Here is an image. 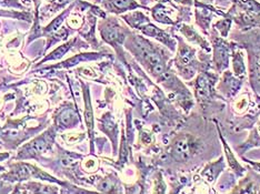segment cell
<instances>
[{
  "instance_id": "cell-1",
  "label": "cell",
  "mask_w": 260,
  "mask_h": 194,
  "mask_svg": "<svg viewBox=\"0 0 260 194\" xmlns=\"http://www.w3.org/2000/svg\"><path fill=\"white\" fill-rule=\"evenodd\" d=\"M175 156L180 160H187L190 156V144L187 139H180L175 143Z\"/></svg>"
},
{
  "instance_id": "cell-2",
  "label": "cell",
  "mask_w": 260,
  "mask_h": 194,
  "mask_svg": "<svg viewBox=\"0 0 260 194\" xmlns=\"http://www.w3.org/2000/svg\"><path fill=\"white\" fill-rule=\"evenodd\" d=\"M111 3H113V6L116 8V9L119 10L128 9V8L133 7L135 5L134 0H113Z\"/></svg>"
},
{
  "instance_id": "cell-3",
  "label": "cell",
  "mask_w": 260,
  "mask_h": 194,
  "mask_svg": "<svg viewBox=\"0 0 260 194\" xmlns=\"http://www.w3.org/2000/svg\"><path fill=\"white\" fill-rule=\"evenodd\" d=\"M46 146H47V141L43 138H40L38 139V140L33 142V144H31V149H33V151L39 153V152H42L43 150L46 149Z\"/></svg>"
},
{
  "instance_id": "cell-4",
  "label": "cell",
  "mask_w": 260,
  "mask_h": 194,
  "mask_svg": "<svg viewBox=\"0 0 260 194\" xmlns=\"http://www.w3.org/2000/svg\"><path fill=\"white\" fill-rule=\"evenodd\" d=\"M86 121L89 129H93V112H91L89 100L87 99V108H86Z\"/></svg>"
},
{
  "instance_id": "cell-5",
  "label": "cell",
  "mask_w": 260,
  "mask_h": 194,
  "mask_svg": "<svg viewBox=\"0 0 260 194\" xmlns=\"http://www.w3.org/2000/svg\"><path fill=\"white\" fill-rule=\"evenodd\" d=\"M71 120H73V114H71L70 111H65L60 117V122L63 125H69L71 123Z\"/></svg>"
},
{
  "instance_id": "cell-6",
  "label": "cell",
  "mask_w": 260,
  "mask_h": 194,
  "mask_svg": "<svg viewBox=\"0 0 260 194\" xmlns=\"http://www.w3.org/2000/svg\"><path fill=\"white\" fill-rule=\"evenodd\" d=\"M68 48H69V45H66V46L60 47V48H58L57 50H56L55 53H53V55H51V57H49L48 59H58L60 57H62L63 53H65L66 51L68 50Z\"/></svg>"
},
{
  "instance_id": "cell-7",
  "label": "cell",
  "mask_w": 260,
  "mask_h": 194,
  "mask_svg": "<svg viewBox=\"0 0 260 194\" xmlns=\"http://www.w3.org/2000/svg\"><path fill=\"white\" fill-rule=\"evenodd\" d=\"M190 58H191V54L189 53V50L181 53V61L183 62V65H186V63L189 62Z\"/></svg>"
}]
</instances>
